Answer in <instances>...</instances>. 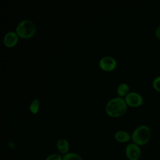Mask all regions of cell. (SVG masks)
Returning a JSON list of instances; mask_svg holds the SVG:
<instances>
[{
  "instance_id": "277c9868",
  "label": "cell",
  "mask_w": 160,
  "mask_h": 160,
  "mask_svg": "<svg viewBox=\"0 0 160 160\" xmlns=\"http://www.w3.org/2000/svg\"><path fill=\"white\" fill-rule=\"evenodd\" d=\"M125 154L129 160H139L141 156L140 146L134 142L128 143L125 149Z\"/></svg>"
},
{
  "instance_id": "ba28073f",
  "label": "cell",
  "mask_w": 160,
  "mask_h": 160,
  "mask_svg": "<svg viewBox=\"0 0 160 160\" xmlns=\"http://www.w3.org/2000/svg\"><path fill=\"white\" fill-rule=\"evenodd\" d=\"M114 138L118 142L124 143L129 142L131 139V135L126 131L119 130L115 132Z\"/></svg>"
},
{
  "instance_id": "52a82bcc",
  "label": "cell",
  "mask_w": 160,
  "mask_h": 160,
  "mask_svg": "<svg viewBox=\"0 0 160 160\" xmlns=\"http://www.w3.org/2000/svg\"><path fill=\"white\" fill-rule=\"evenodd\" d=\"M18 41V35L14 31H9L7 32L3 38L4 44L9 48L15 46Z\"/></svg>"
},
{
  "instance_id": "7a4b0ae2",
  "label": "cell",
  "mask_w": 160,
  "mask_h": 160,
  "mask_svg": "<svg viewBox=\"0 0 160 160\" xmlns=\"http://www.w3.org/2000/svg\"><path fill=\"white\" fill-rule=\"evenodd\" d=\"M151 131L150 128L146 124H141L134 129L131 134L132 142L138 146L146 144L150 140Z\"/></svg>"
},
{
  "instance_id": "4fadbf2b",
  "label": "cell",
  "mask_w": 160,
  "mask_h": 160,
  "mask_svg": "<svg viewBox=\"0 0 160 160\" xmlns=\"http://www.w3.org/2000/svg\"><path fill=\"white\" fill-rule=\"evenodd\" d=\"M152 86L155 90L160 92V75L158 76L153 79Z\"/></svg>"
},
{
  "instance_id": "9a60e30c",
  "label": "cell",
  "mask_w": 160,
  "mask_h": 160,
  "mask_svg": "<svg viewBox=\"0 0 160 160\" xmlns=\"http://www.w3.org/2000/svg\"><path fill=\"white\" fill-rule=\"evenodd\" d=\"M155 35L158 39H160V24L156 28L155 30Z\"/></svg>"
},
{
  "instance_id": "6da1fadb",
  "label": "cell",
  "mask_w": 160,
  "mask_h": 160,
  "mask_svg": "<svg viewBox=\"0 0 160 160\" xmlns=\"http://www.w3.org/2000/svg\"><path fill=\"white\" fill-rule=\"evenodd\" d=\"M127 109V104L125 99L121 97H116L109 100L106 106L107 114L112 117H117L123 114Z\"/></svg>"
},
{
  "instance_id": "3957f363",
  "label": "cell",
  "mask_w": 160,
  "mask_h": 160,
  "mask_svg": "<svg viewBox=\"0 0 160 160\" xmlns=\"http://www.w3.org/2000/svg\"><path fill=\"white\" fill-rule=\"evenodd\" d=\"M16 32L21 38H31L36 32V26L31 20L24 19L17 25Z\"/></svg>"
},
{
  "instance_id": "8fae6325",
  "label": "cell",
  "mask_w": 160,
  "mask_h": 160,
  "mask_svg": "<svg viewBox=\"0 0 160 160\" xmlns=\"http://www.w3.org/2000/svg\"><path fill=\"white\" fill-rule=\"evenodd\" d=\"M62 160H82V159L78 153L69 152L68 153L63 155Z\"/></svg>"
},
{
  "instance_id": "7c38bea8",
  "label": "cell",
  "mask_w": 160,
  "mask_h": 160,
  "mask_svg": "<svg viewBox=\"0 0 160 160\" xmlns=\"http://www.w3.org/2000/svg\"><path fill=\"white\" fill-rule=\"evenodd\" d=\"M39 107V101L38 99H34L31 102L29 106V109L33 114H36L38 112Z\"/></svg>"
},
{
  "instance_id": "9c48e42d",
  "label": "cell",
  "mask_w": 160,
  "mask_h": 160,
  "mask_svg": "<svg viewBox=\"0 0 160 160\" xmlns=\"http://www.w3.org/2000/svg\"><path fill=\"white\" fill-rule=\"evenodd\" d=\"M58 150L63 155L69 152V142L64 138H60L56 142Z\"/></svg>"
},
{
  "instance_id": "5bb4252c",
  "label": "cell",
  "mask_w": 160,
  "mask_h": 160,
  "mask_svg": "<svg viewBox=\"0 0 160 160\" xmlns=\"http://www.w3.org/2000/svg\"><path fill=\"white\" fill-rule=\"evenodd\" d=\"M45 160H62V156L59 154L53 153L48 156Z\"/></svg>"
},
{
  "instance_id": "30bf717a",
  "label": "cell",
  "mask_w": 160,
  "mask_h": 160,
  "mask_svg": "<svg viewBox=\"0 0 160 160\" xmlns=\"http://www.w3.org/2000/svg\"><path fill=\"white\" fill-rule=\"evenodd\" d=\"M129 86L127 83L125 82L119 84L117 88V92L120 96H126L128 93L129 92Z\"/></svg>"
},
{
  "instance_id": "5b68a950",
  "label": "cell",
  "mask_w": 160,
  "mask_h": 160,
  "mask_svg": "<svg viewBox=\"0 0 160 160\" xmlns=\"http://www.w3.org/2000/svg\"><path fill=\"white\" fill-rule=\"evenodd\" d=\"M125 101L130 106L138 107L142 104L143 98L139 93L132 91L125 96Z\"/></svg>"
},
{
  "instance_id": "8992f818",
  "label": "cell",
  "mask_w": 160,
  "mask_h": 160,
  "mask_svg": "<svg viewBox=\"0 0 160 160\" xmlns=\"http://www.w3.org/2000/svg\"><path fill=\"white\" fill-rule=\"evenodd\" d=\"M116 61L111 56H106L102 57L99 62V65L101 69L104 71H111L116 66Z\"/></svg>"
}]
</instances>
